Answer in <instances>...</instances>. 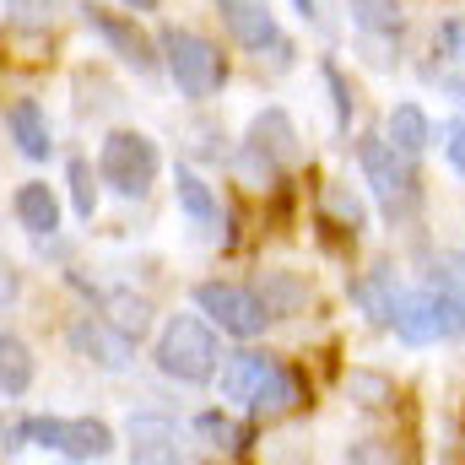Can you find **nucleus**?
Instances as JSON below:
<instances>
[{
    "label": "nucleus",
    "mask_w": 465,
    "mask_h": 465,
    "mask_svg": "<svg viewBox=\"0 0 465 465\" xmlns=\"http://www.w3.org/2000/svg\"><path fill=\"white\" fill-rule=\"evenodd\" d=\"M87 27L114 49L124 65H135V76H152V71L163 65V49H157L130 16H114V11H104V5H87Z\"/></svg>",
    "instance_id": "11"
},
{
    "label": "nucleus",
    "mask_w": 465,
    "mask_h": 465,
    "mask_svg": "<svg viewBox=\"0 0 465 465\" xmlns=\"http://www.w3.org/2000/svg\"><path fill=\"white\" fill-rule=\"evenodd\" d=\"M124 439H130V460H146V465L179 460V428L168 417H152V411L146 417H130Z\"/></svg>",
    "instance_id": "14"
},
{
    "label": "nucleus",
    "mask_w": 465,
    "mask_h": 465,
    "mask_svg": "<svg viewBox=\"0 0 465 465\" xmlns=\"http://www.w3.org/2000/svg\"><path fill=\"white\" fill-rule=\"evenodd\" d=\"M152 362H157V373H168L179 384H206V379H217V362H223L217 331L201 314H173L152 347Z\"/></svg>",
    "instance_id": "2"
},
{
    "label": "nucleus",
    "mask_w": 465,
    "mask_h": 465,
    "mask_svg": "<svg viewBox=\"0 0 465 465\" xmlns=\"http://www.w3.org/2000/svg\"><path fill=\"white\" fill-rule=\"evenodd\" d=\"M71 351L87 357V362H98V368H109V373H119V368L135 357V341L119 331L109 314H82V320L71 325Z\"/></svg>",
    "instance_id": "12"
},
{
    "label": "nucleus",
    "mask_w": 465,
    "mask_h": 465,
    "mask_svg": "<svg viewBox=\"0 0 465 465\" xmlns=\"http://www.w3.org/2000/svg\"><path fill=\"white\" fill-rule=\"evenodd\" d=\"M460 60H465V33H460Z\"/></svg>",
    "instance_id": "34"
},
{
    "label": "nucleus",
    "mask_w": 465,
    "mask_h": 465,
    "mask_svg": "<svg viewBox=\"0 0 465 465\" xmlns=\"http://www.w3.org/2000/svg\"><path fill=\"white\" fill-rule=\"evenodd\" d=\"M16 433L33 439L38 450L65 455V460H104L114 450V428L98 417H27Z\"/></svg>",
    "instance_id": "7"
},
{
    "label": "nucleus",
    "mask_w": 465,
    "mask_h": 465,
    "mask_svg": "<svg viewBox=\"0 0 465 465\" xmlns=\"http://www.w3.org/2000/svg\"><path fill=\"white\" fill-rule=\"evenodd\" d=\"M195 433H201V439H212L217 450H243V428H238V422H228L223 411L195 417Z\"/></svg>",
    "instance_id": "26"
},
{
    "label": "nucleus",
    "mask_w": 465,
    "mask_h": 465,
    "mask_svg": "<svg viewBox=\"0 0 465 465\" xmlns=\"http://www.w3.org/2000/svg\"><path fill=\"white\" fill-rule=\"evenodd\" d=\"M71 206H76V217L82 223H93V212H98V184H93V168H87V157H71Z\"/></svg>",
    "instance_id": "25"
},
{
    "label": "nucleus",
    "mask_w": 465,
    "mask_h": 465,
    "mask_svg": "<svg viewBox=\"0 0 465 465\" xmlns=\"http://www.w3.org/2000/svg\"><path fill=\"white\" fill-rule=\"evenodd\" d=\"M104 314L114 320L130 341H141V336L152 331V303H146V298H135V292H109V298H104Z\"/></svg>",
    "instance_id": "21"
},
{
    "label": "nucleus",
    "mask_w": 465,
    "mask_h": 465,
    "mask_svg": "<svg viewBox=\"0 0 465 465\" xmlns=\"http://www.w3.org/2000/svg\"><path fill=\"white\" fill-rule=\"evenodd\" d=\"M325 212H331L341 228H351V232L368 228V206H362V195H351L347 184H331V190H325Z\"/></svg>",
    "instance_id": "24"
},
{
    "label": "nucleus",
    "mask_w": 465,
    "mask_h": 465,
    "mask_svg": "<svg viewBox=\"0 0 465 465\" xmlns=\"http://www.w3.org/2000/svg\"><path fill=\"white\" fill-rule=\"evenodd\" d=\"M157 168H163L157 141L141 135V130H109L104 146H98V179L124 201H141L157 184Z\"/></svg>",
    "instance_id": "5"
},
{
    "label": "nucleus",
    "mask_w": 465,
    "mask_h": 465,
    "mask_svg": "<svg viewBox=\"0 0 465 465\" xmlns=\"http://www.w3.org/2000/svg\"><path fill=\"white\" fill-rule=\"evenodd\" d=\"M351 303L368 314V325L390 331V325H395V309H401V282H395V271H390V265H373L368 276H357V282H351Z\"/></svg>",
    "instance_id": "13"
},
{
    "label": "nucleus",
    "mask_w": 465,
    "mask_h": 465,
    "mask_svg": "<svg viewBox=\"0 0 465 465\" xmlns=\"http://www.w3.org/2000/svg\"><path fill=\"white\" fill-rule=\"evenodd\" d=\"M444 157H450L455 173H465V114L450 119V130H444Z\"/></svg>",
    "instance_id": "28"
},
{
    "label": "nucleus",
    "mask_w": 465,
    "mask_h": 465,
    "mask_svg": "<svg viewBox=\"0 0 465 465\" xmlns=\"http://www.w3.org/2000/svg\"><path fill=\"white\" fill-rule=\"evenodd\" d=\"M217 16L228 22L232 44H238V49H249L260 65H265V60H271L276 71H287V65H292V38L276 27L271 0H217Z\"/></svg>",
    "instance_id": "6"
},
{
    "label": "nucleus",
    "mask_w": 465,
    "mask_h": 465,
    "mask_svg": "<svg viewBox=\"0 0 465 465\" xmlns=\"http://www.w3.org/2000/svg\"><path fill=\"white\" fill-rule=\"evenodd\" d=\"M406 347H428V341H450L460 336V320H455V303L444 298L439 282L417 287V292H401V309H395V325H390Z\"/></svg>",
    "instance_id": "9"
},
{
    "label": "nucleus",
    "mask_w": 465,
    "mask_h": 465,
    "mask_svg": "<svg viewBox=\"0 0 465 465\" xmlns=\"http://www.w3.org/2000/svg\"><path fill=\"white\" fill-rule=\"evenodd\" d=\"M5 130H11L16 152H22V157H33V163H44V157L54 152L49 114L38 109V98H16V104H11V114H5Z\"/></svg>",
    "instance_id": "15"
},
{
    "label": "nucleus",
    "mask_w": 465,
    "mask_h": 465,
    "mask_svg": "<svg viewBox=\"0 0 465 465\" xmlns=\"http://www.w3.org/2000/svg\"><path fill=\"white\" fill-rule=\"evenodd\" d=\"M292 5H298V11H303V16H309V22H314V16H320V11H314V0H292Z\"/></svg>",
    "instance_id": "33"
},
{
    "label": "nucleus",
    "mask_w": 465,
    "mask_h": 465,
    "mask_svg": "<svg viewBox=\"0 0 465 465\" xmlns=\"http://www.w3.org/2000/svg\"><path fill=\"white\" fill-rule=\"evenodd\" d=\"M33 351L27 341H16V336H0V395H27V384H33Z\"/></svg>",
    "instance_id": "20"
},
{
    "label": "nucleus",
    "mask_w": 465,
    "mask_h": 465,
    "mask_svg": "<svg viewBox=\"0 0 465 465\" xmlns=\"http://www.w3.org/2000/svg\"><path fill=\"white\" fill-rule=\"evenodd\" d=\"M243 163L254 168V179H271L276 168H298L303 163V141H298V124L287 119V109L254 114L249 141H243Z\"/></svg>",
    "instance_id": "10"
},
{
    "label": "nucleus",
    "mask_w": 465,
    "mask_h": 465,
    "mask_svg": "<svg viewBox=\"0 0 465 465\" xmlns=\"http://www.w3.org/2000/svg\"><path fill=\"white\" fill-rule=\"evenodd\" d=\"M130 11H157V0H124Z\"/></svg>",
    "instance_id": "32"
},
{
    "label": "nucleus",
    "mask_w": 465,
    "mask_h": 465,
    "mask_svg": "<svg viewBox=\"0 0 465 465\" xmlns=\"http://www.w3.org/2000/svg\"><path fill=\"white\" fill-rule=\"evenodd\" d=\"M357 163H362V179H368L379 212H384L390 223H406V217L417 212V201H422L417 173H411V157H406L390 135H362V141H357Z\"/></svg>",
    "instance_id": "3"
},
{
    "label": "nucleus",
    "mask_w": 465,
    "mask_h": 465,
    "mask_svg": "<svg viewBox=\"0 0 465 465\" xmlns=\"http://www.w3.org/2000/svg\"><path fill=\"white\" fill-rule=\"evenodd\" d=\"M351 395H368L362 406H384V401H390V384L373 379V373H357V379H351Z\"/></svg>",
    "instance_id": "29"
},
{
    "label": "nucleus",
    "mask_w": 465,
    "mask_h": 465,
    "mask_svg": "<svg viewBox=\"0 0 465 465\" xmlns=\"http://www.w3.org/2000/svg\"><path fill=\"white\" fill-rule=\"evenodd\" d=\"M320 71H325V87H331V104H336V119L347 124V119H351V87H347V76H341V65H336V60H325Z\"/></svg>",
    "instance_id": "27"
},
{
    "label": "nucleus",
    "mask_w": 465,
    "mask_h": 465,
    "mask_svg": "<svg viewBox=\"0 0 465 465\" xmlns=\"http://www.w3.org/2000/svg\"><path fill=\"white\" fill-rule=\"evenodd\" d=\"M16 292H22V282H16V265H11V260L0 254V314H5L11 303H16Z\"/></svg>",
    "instance_id": "31"
},
{
    "label": "nucleus",
    "mask_w": 465,
    "mask_h": 465,
    "mask_svg": "<svg viewBox=\"0 0 465 465\" xmlns=\"http://www.w3.org/2000/svg\"><path fill=\"white\" fill-rule=\"evenodd\" d=\"M433 282L444 287V298L455 303V320H460V341H465V249H444L433 260Z\"/></svg>",
    "instance_id": "23"
},
{
    "label": "nucleus",
    "mask_w": 465,
    "mask_h": 465,
    "mask_svg": "<svg viewBox=\"0 0 465 465\" xmlns=\"http://www.w3.org/2000/svg\"><path fill=\"white\" fill-rule=\"evenodd\" d=\"M351 22L368 33V38H395L401 33V0H347Z\"/></svg>",
    "instance_id": "22"
},
{
    "label": "nucleus",
    "mask_w": 465,
    "mask_h": 465,
    "mask_svg": "<svg viewBox=\"0 0 465 465\" xmlns=\"http://www.w3.org/2000/svg\"><path fill=\"white\" fill-rule=\"evenodd\" d=\"M390 141L406 152V157H422L433 146V119L422 114V104H395L390 109Z\"/></svg>",
    "instance_id": "19"
},
{
    "label": "nucleus",
    "mask_w": 465,
    "mask_h": 465,
    "mask_svg": "<svg viewBox=\"0 0 465 465\" xmlns=\"http://www.w3.org/2000/svg\"><path fill=\"white\" fill-rule=\"evenodd\" d=\"M157 49H163V65H168V76H173V87H179L184 98H212V93H223L228 60H223V49H217L212 38L190 33V27H163V33H157Z\"/></svg>",
    "instance_id": "4"
},
{
    "label": "nucleus",
    "mask_w": 465,
    "mask_h": 465,
    "mask_svg": "<svg viewBox=\"0 0 465 465\" xmlns=\"http://www.w3.org/2000/svg\"><path fill=\"white\" fill-rule=\"evenodd\" d=\"M195 309H201L223 336H238V341H254V336L271 325L265 298L249 292V287H232V282H201V287H195Z\"/></svg>",
    "instance_id": "8"
},
{
    "label": "nucleus",
    "mask_w": 465,
    "mask_h": 465,
    "mask_svg": "<svg viewBox=\"0 0 465 465\" xmlns=\"http://www.w3.org/2000/svg\"><path fill=\"white\" fill-rule=\"evenodd\" d=\"M173 195H179L184 217H190V223H195L201 232H212L217 223H223V212H217V195H212V184H206L201 173L179 168V173H173Z\"/></svg>",
    "instance_id": "17"
},
{
    "label": "nucleus",
    "mask_w": 465,
    "mask_h": 465,
    "mask_svg": "<svg viewBox=\"0 0 465 465\" xmlns=\"http://www.w3.org/2000/svg\"><path fill=\"white\" fill-rule=\"evenodd\" d=\"M223 401L249 406L254 417H282L298 406V379L265 351H232L223 362Z\"/></svg>",
    "instance_id": "1"
},
{
    "label": "nucleus",
    "mask_w": 465,
    "mask_h": 465,
    "mask_svg": "<svg viewBox=\"0 0 465 465\" xmlns=\"http://www.w3.org/2000/svg\"><path fill=\"white\" fill-rule=\"evenodd\" d=\"M11 5H16V22H27V27H38V22L54 16V11H49L54 0H11Z\"/></svg>",
    "instance_id": "30"
},
{
    "label": "nucleus",
    "mask_w": 465,
    "mask_h": 465,
    "mask_svg": "<svg viewBox=\"0 0 465 465\" xmlns=\"http://www.w3.org/2000/svg\"><path fill=\"white\" fill-rule=\"evenodd\" d=\"M11 212H16V223L33 232V238H49V232L60 228V201H54L49 184H22L11 195Z\"/></svg>",
    "instance_id": "16"
},
{
    "label": "nucleus",
    "mask_w": 465,
    "mask_h": 465,
    "mask_svg": "<svg viewBox=\"0 0 465 465\" xmlns=\"http://www.w3.org/2000/svg\"><path fill=\"white\" fill-rule=\"evenodd\" d=\"M260 298H265L271 320H287V314H298L309 303V282L298 271H265L260 276Z\"/></svg>",
    "instance_id": "18"
}]
</instances>
